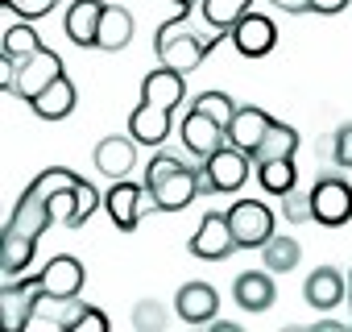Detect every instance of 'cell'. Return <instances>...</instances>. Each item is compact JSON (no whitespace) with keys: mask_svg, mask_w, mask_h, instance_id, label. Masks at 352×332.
<instances>
[{"mask_svg":"<svg viewBox=\"0 0 352 332\" xmlns=\"http://www.w3.org/2000/svg\"><path fill=\"white\" fill-rule=\"evenodd\" d=\"M187 75L170 71V67H153L141 79V104L129 112V137L137 145H162L170 137V112L187 100Z\"/></svg>","mask_w":352,"mask_h":332,"instance_id":"6da1fadb","label":"cell"},{"mask_svg":"<svg viewBox=\"0 0 352 332\" xmlns=\"http://www.w3.org/2000/svg\"><path fill=\"white\" fill-rule=\"evenodd\" d=\"M145 191L153 212H183L191 200H199L195 166H187L179 154H166V149L153 154V162L145 166Z\"/></svg>","mask_w":352,"mask_h":332,"instance_id":"7a4b0ae2","label":"cell"},{"mask_svg":"<svg viewBox=\"0 0 352 332\" xmlns=\"http://www.w3.org/2000/svg\"><path fill=\"white\" fill-rule=\"evenodd\" d=\"M220 38H224V34H208V38H204V34H191V25H187V9H183L174 21L157 25L153 50H157V63H162V67L191 75V71H199L204 59L220 46Z\"/></svg>","mask_w":352,"mask_h":332,"instance_id":"3957f363","label":"cell"},{"mask_svg":"<svg viewBox=\"0 0 352 332\" xmlns=\"http://www.w3.org/2000/svg\"><path fill=\"white\" fill-rule=\"evenodd\" d=\"M311 216L323 229H340L352 220V183L340 175H319L311 183Z\"/></svg>","mask_w":352,"mask_h":332,"instance_id":"277c9868","label":"cell"},{"mask_svg":"<svg viewBox=\"0 0 352 332\" xmlns=\"http://www.w3.org/2000/svg\"><path fill=\"white\" fill-rule=\"evenodd\" d=\"M42 274L38 278H25V282H5V291H0V324H5V332H25L30 320L38 315V303H42Z\"/></svg>","mask_w":352,"mask_h":332,"instance_id":"5b68a950","label":"cell"},{"mask_svg":"<svg viewBox=\"0 0 352 332\" xmlns=\"http://www.w3.org/2000/svg\"><path fill=\"white\" fill-rule=\"evenodd\" d=\"M228 225H232V237L241 249H261L274 237V212L261 200H236L228 208Z\"/></svg>","mask_w":352,"mask_h":332,"instance_id":"8992f818","label":"cell"},{"mask_svg":"<svg viewBox=\"0 0 352 332\" xmlns=\"http://www.w3.org/2000/svg\"><path fill=\"white\" fill-rule=\"evenodd\" d=\"M17 63V87H13V96H21V100H38L58 75H63V59L54 54V50H34V54H25V59H13Z\"/></svg>","mask_w":352,"mask_h":332,"instance_id":"52a82bcc","label":"cell"},{"mask_svg":"<svg viewBox=\"0 0 352 332\" xmlns=\"http://www.w3.org/2000/svg\"><path fill=\"white\" fill-rule=\"evenodd\" d=\"M104 208H108V216H112V225H116L120 233H133V229L153 212V208H149V191L137 187V183H129V179H116V183L108 187Z\"/></svg>","mask_w":352,"mask_h":332,"instance_id":"ba28073f","label":"cell"},{"mask_svg":"<svg viewBox=\"0 0 352 332\" xmlns=\"http://www.w3.org/2000/svg\"><path fill=\"white\" fill-rule=\"evenodd\" d=\"M179 133H183V145H187L199 162H208L216 149H224V145H228V129H224L220 121H212L208 112H199V108H191V112L183 116Z\"/></svg>","mask_w":352,"mask_h":332,"instance_id":"9c48e42d","label":"cell"},{"mask_svg":"<svg viewBox=\"0 0 352 332\" xmlns=\"http://www.w3.org/2000/svg\"><path fill=\"white\" fill-rule=\"evenodd\" d=\"M236 249V237H232V225H228V212H208L199 220V229L191 233V253L195 258H208V262H220Z\"/></svg>","mask_w":352,"mask_h":332,"instance_id":"30bf717a","label":"cell"},{"mask_svg":"<svg viewBox=\"0 0 352 332\" xmlns=\"http://www.w3.org/2000/svg\"><path fill=\"white\" fill-rule=\"evenodd\" d=\"M232 46H236V54H245V59H265L274 46H278V25L270 21V17H261V13H245L236 25H232Z\"/></svg>","mask_w":352,"mask_h":332,"instance_id":"8fae6325","label":"cell"},{"mask_svg":"<svg viewBox=\"0 0 352 332\" xmlns=\"http://www.w3.org/2000/svg\"><path fill=\"white\" fill-rule=\"evenodd\" d=\"M83 278H87L83 262L71 258V253H58V258H50L46 270H42V291H46L50 299H75V295L83 291Z\"/></svg>","mask_w":352,"mask_h":332,"instance_id":"7c38bea8","label":"cell"},{"mask_svg":"<svg viewBox=\"0 0 352 332\" xmlns=\"http://www.w3.org/2000/svg\"><path fill=\"white\" fill-rule=\"evenodd\" d=\"M302 299L315 311H331V307H340V299H348V278L336 266H315L302 282Z\"/></svg>","mask_w":352,"mask_h":332,"instance_id":"4fadbf2b","label":"cell"},{"mask_svg":"<svg viewBox=\"0 0 352 332\" xmlns=\"http://www.w3.org/2000/svg\"><path fill=\"white\" fill-rule=\"evenodd\" d=\"M54 225V216H50V204H46V196H38L34 187H25V196L13 204V212H9V220H5V229H13V233H25V237H42L46 229Z\"/></svg>","mask_w":352,"mask_h":332,"instance_id":"5bb4252c","label":"cell"},{"mask_svg":"<svg viewBox=\"0 0 352 332\" xmlns=\"http://www.w3.org/2000/svg\"><path fill=\"white\" fill-rule=\"evenodd\" d=\"M174 311H179L183 324H212L220 311V295L212 282H187L179 295H174Z\"/></svg>","mask_w":352,"mask_h":332,"instance_id":"9a60e30c","label":"cell"},{"mask_svg":"<svg viewBox=\"0 0 352 332\" xmlns=\"http://www.w3.org/2000/svg\"><path fill=\"white\" fill-rule=\"evenodd\" d=\"M270 125H274V116H270L265 108L245 104V108H236V116H232V125H228V145H236V149H245V154H257V145L265 141Z\"/></svg>","mask_w":352,"mask_h":332,"instance_id":"2e32d148","label":"cell"},{"mask_svg":"<svg viewBox=\"0 0 352 332\" xmlns=\"http://www.w3.org/2000/svg\"><path fill=\"white\" fill-rule=\"evenodd\" d=\"M249 166H253V154L236 149V145H224L208 158V171L216 179V191H241L245 179H249Z\"/></svg>","mask_w":352,"mask_h":332,"instance_id":"e0dca14e","label":"cell"},{"mask_svg":"<svg viewBox=\"0 0 352 332\" xmlns=\"http://www.w3.org/2000/svg\"><path fill=\"white\" fill-rule=\"evenodd\" d=\"M104 0H71V9L63 17V30L75 46H96L100 38V17H104Z\"/></svg>","mask_w":352,"mask_h":332,"instance_id":"ac0fdd59","label":"cell"},{"mask_svg":"<svg viewBox=\"0 0 352 332\" xmlns=\"http://www.w3.org/2000/svg\"><path fill=\"white\" fill-rule=\"evenodd\" d=\"M133 166H137V141L133 137H104L96 145V171L104 179H129Z\"/></svg>","mask_w":352,"mask_h":332,"instance_id":"d6986e66","label":"cell"},{"mask_svg":"<svg viewBox=\"0 0 352 332\" xmlns=\"http://www.w3.org/2000/svg\"><path fill=\"white\" fill-rule=\"evenodd\" d=\"M75 100H79V87H75V79L63 71V75H58V79H54V83H50L34 104H30V108H34L42 121H63V116H71V112H75Z\"/></svg>","mask_w":352,"mask_h":332,"instance_id":"ffe728a7","label":"cell"},{"mask_svg":"<svg viewBox=\"0 0 352 332\" xmlns=\"http://www.w3.org/2000/svg\"><path fill=\"white\" fill-rule=\"evenodd\" d=\"M232 295H236V303H241L245 311H265V307L278 299L270 270H245V274H236Z\"/></svg>","mask_w":352,"mask_h":332,"instance_id":"44dd1931","label":"cell"},{"mask_svg":"<svg viewBox=\"0 0 352 332\" xmlns=\"http://www.w3.org/2000/svg\"><path fill=\"white\" fill-rule=\"evenodd\" d=\"M34 249H38V241H34V237L5 229V241H0V274H5V282L25 274V266L34 262Z\"/></svg>","mask_w":352,"mask_h":332,"instance_id":"7402d4cb","label":"cell"},{"mask_svg":"<svg viewBox=\"0 0 352 332\" xmlns=\"http://www.w3.org/2000/svg\"><path fill=\"white\" fill-rule=\"evenodd\" d=\"M129 42H133V13L120 9V5H108L104 17H100V38H96V46H100V50H124Z\"/></svg>","mask_w":352,"mask_h":332,"instance_id":"603a6c76","label":"cell"},{"mask_svg":"<svg viewBox=\"0 0 352 332\" xmlns=\"http://www.w3.org/2000/svg\"><path fill=\"white\" fill-rule=\"evenodd\" d=\"M199 5H204V21H208V30L228 38L232 25H236L245 13H253L257 0H199Z\"/></svg>","mask_w":352,"mask_h":332,"instance_id":"cb8c5ba5","label":"cell"},{"mask_svg":"<svg viewBox=\"0 0 352 332\" xmlns=\"http://www.w3.org/2000/svg\"><path fill=\"white\" fill-rule=\"evenodd\" d=\"M257 179L270 196H286L290 187H298V171H294V158H270L257 162Z\"/></svg>","mask_w":352,"mask_h":332,"instance_id":"d4e9b609","label":"cell"},{"mask_svg":"<svg viewBox=\"0 0 352 332\" xmlns=\"http://www.w3.org/2000/svg\"><path fill=\"white\" fill-rule=\"evenodd\" d=\"M294 149H298V133H294L290 125L274 121V125H270V133H265V141L257 145L253 162H270V158H294Z\"/></svg>","mask_w":352,"mask_h":332,"instance_id":"484cf974","label":"cell"},{"mask_svg":"<svg viewBox=\"0 0 352 332\" xmlns=\"http://www.w3.org/2000/svg\"><path fill=\"white\" fill-rule=\"evenodd\" d=\"M298 258H302V249H298V241L294 237H270L265 245H261V266H270L274 274H286V270H294L298 266Z\"/></svg>","mask_w":352,"mask_h":332,"instance_id":"4316f807","label":"cell"},{"mask_svg":"<svg viewBox=\"0 0 352 332\" xmlns=\"http://www.w3.org/2000/svg\"><path fill=\"white\" fill-rule=\"evenodd\" d=\"M42 50V38L30 30V25H5V38H0V54H9V59H25Z\"/></svg>","mask_w":352,"mask_h":332,"instance_id":"83f0119b","label":"cell"},{"mask_svg":"<svg viewBox=\"0 0 352 332\" xmlns=\"http://www.w3.org/2000/svg\"><path fill=\"white\" fill-rule=\"evenodd\" d=\"M79 183H83V179H79ZM79 183H75V187H58V191L46 200L54 225H63V229H79V225H75V212H79Z\"/></svg>","mask_w":352,"mask_h":332,"instance_id":"f1b7e54d","label":"cell"},{"mask_svg":"<svg viewBox=\"0 0 352 332\" xmlns=\"http://www.w3.org/2000/svg\"><path fill=\"white\" fill-rule=\"evenodd\" d=\"M191 108L208 112V116H212V121H220L224 129H228V125H232V116H236V100H232V96H224V92H199Z\"/></svg>","mask_w":352,"mask_h":332,"instance_id":"f546056e","label":"cell"},{"mask_svg":"<svg viewBox=\"0 0 352 332\" xmlns=\"http://www.w3.org/2000/svg\"><path fill=\"white\" fill-rule=\"evenodd\" d=\"M133 328H137V332H162V328H166V307H162L157 299H141V303L133 307Z\"/></svg>","mask_w":352,"mask_h":332,"instance_id":"4dcf8cb0","label":"cell"},{"mask_svg":"<svg viewBox=\"0 0 352 332\" xmlns=\"http://www.w3.org/2000/svg\"><path fill=\"white\" fill-rule=\"evenodd\" d=\"M282 216H286L290 225H307V220H315V216H311V191L290 187V191L282 196Z\"/></svg>","mask_w":352,"mask_h":332,"instance_id":"1f68e13d","label":"cell"},{"mask_svg":"<svg viewBox=\"0 0 352 332\" xmlns=\"http://www.w3.org/2000/svg\"><path fill=\"white\" fill-rule=\"evenodd\" d=\"M331 162L336 166H352V121L331 129Z\"/></svg>","mask_w":352,"mask_h":332,"instance_id":"d6a6232c","label":"cell"},{"mask_svg":"<svg viewBox=\"0 0 352 332\" xmlns=\"http://www.w3.org/2000/svg\"><path fill=\"white\" fill-rule=\"evenodd\" d=\"M71 332H112V320H108L100 307H87V303H83V311L75 315Z\"/></svg>","mask_w":352,"mask_h":332,"instance_id":"836d02e7","label":"cell"},{"mask_svg":"<svg viewBox=\"0 0 352 332\" xmlns=\"http://www.w3.org/2000/svg\"><path fill=\"white\" fill-rule=\"evenodd\" d=\"M54 5H58V0H5V9H13L21 17H46Z\"/></svg>","mask_w":352,"mask_h":332,"instance_id":"e575fe53","label":"cell"},{"mask_svg":"<svg viewBox=\"0 0 352 332\" xmlns=\"http://www.w3.org/2000/svg\"><path fill=\"white\" fill-rule=\"evenodd\" d=\"M352 5V0H311V13H323V17H336Z\"/></svg>","mask_w":352,"mask_h":332,"instance_id":"d590c367","label":"cell"},{"mask_svg":"<svg viewBox=\"0 0 352 332\" xmlns=\"http://www.w3.org/2000/svg\"><path fill=\"white\" fill-rule=\"evenodd\" d=\"M195 183H199V196H216V179H212V171H208V162L195 166Z\"/></svg>","mask_w":352,"mask_h":332,"instance_id":"8d00e7d4","label":"cell"},{"mask_svg":"<svg viewBox=\"0 0 352 332\" xmlns=\"http://www.w3.org/2000/svg\"><path fill=\"white\" fill-rule=\"evenodd\" d=\"M274 9H282V13H307L311 0H274Z\"/></svg>","mask_w":352,"mask_h":332,"instance_id":"74e56055","label":"cell"},{"mask_svg":"<svg viewBox=\"0 0 352 332\" xmlns=\"http://www.w3.org/2000/svg\"><path fill=\"white\" fill-rule=\"evenodd\" d=\"M174 5H179V9H191V5H199V0H174Z\"/></svg>","mask_w":352,"mask_h":332,"instance_id":"f35d334b","label":"cell"},{"mask_svg":"<svg viewBox=\"0 0 352 332\" xmlns=\"http://www.w3.org/2000/svg\"><path fill=\"white\" fill-rule=\"evenodd\" d=\"M348 307H352V274H348Z\"/></svg>","mask_w":352,"mask_h":332,"instance_id":"ab89813d","label":"cell"}]
</instances>
